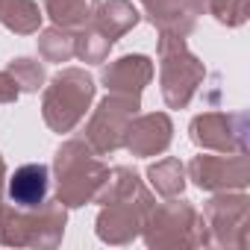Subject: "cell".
<instances>
[{
    "label": "cell",
    "mask_w": 250,
    "mask_h": 250,
    "mask_svg": "<svg viewBox=\"0 0 250 250\" xmlns=\"http://www.w3.org/2000/svg\"><path fill=\"white\" fill-rule=\"evenodd\" d=\"M44 9L62 30H85L97 12V0H44Z\"/></svg>",
    "instance_id": "16"
},
{
    "label": "cell",
    "mask_w": 250,
    "mask_h": 250,
    "mask_svg": "<svg viewBox=\"0 0 250 250\" xmlns=\"http://www.w3.org/2000/svg\"><path fill=\"white\" fill-rule=\"evenodd\" d=\"M39 53L47 62H68L74 56V36H68V30H62V27L44 30L39 39Z\"/></svg>",
    "instance_id": "19"
},
{
    "label": "cell",
    "mask_w": 250,
    "mask_h": 250,
    "mask_svg": "<svg viewBox=\"0 0 250 250\" xmlns=\"http://www.w3.org/2000/svg\"><path fill=\"white\" fill-rule=\"evenodd\" d=\"M6 71L12 74L18 91H39L44 85V68L33 59H15Z\"/></svg>",
    "instance_id": "20"
},
{
    "label": "cell",
    "mask_w": 250,
    "mask_h": 250,
    "mask_svg": "<svg viewBox=\"0 0 250 250\" xmlns=\"http://www.w3.org/2000/svg\"><path fill=\"white\" fill-rule=\"evenodd\" d=\"M97 153L74 139L65 142L56 153V188H59V203L62 206H83L88 200H94V194L100 191L103 180L109 177V168L103 162L94 159Z\"/></svg>",
    "instance_id": "2"
},
{
    "label": "cell",
    "mask_w": 250,
    "mask_h": 250,
    "mask_svg": "<svg viewBox=\"0 0 250 250\" xmlns=\"http://www.w3.org/2000/svg\"><path fill=\"white\" fill-rule=\"evenodd\" d=\"M171 133H174V127H171L168 115H162V112L142 115V118L130 121L121 147H127L136 156H156L171 145Z\"/></svg>",
    "instance_id": "11"
},
{
    "label": "cell",
    "mask_w": 250,
    "mask_h": 250,
    "mask_svg": "<svg viewBox=\"0 0 250 250\" xmlns=\"http://www.w3.org/2000/svg\"><path fill=\"white\" fill-rule=\"evenodd\" d=\"M206 71L200 59L186 47L183 36L162 33L159 39V83H162V97L171 109L188 106L194 97L197 85L203 83Z\"/></svg>",
    "instance_id": "3"
},
{
    "label": "cell",
    "mask_w": 250,
    "mask_h": 250,
    "mask_svg": "<svg viewBox=\"0 0 250 250\" xmlns=\"http://www.w3.org/2000/svg\"><path fill=\"white\" fill-rule=\"evenodd\" d=\"M191 142L215 153H247V115L206 112L191 121Z\"/></svg>",
    "instance_id": "8"
},
{
    "label": "cell",
    "mask_w": 250,
    "mask_h": 250,
    "mask_svg": "<svg viewBox=\"0 0 250 250\" xmlns=\"http://www.w3.org/2000/svg\"><path fill=\"white\" fill-rule=\"evenodd\" d=\"M6 177V165H3V159H0V180Z\"/></svg>",
    "instance_id": "25"
},
{
    "label": "cell",
    "mask_w": 250,
    "mask_h": 250,
    "mask_svg": "<svg viewBox=\"0 0 250 250\" xmlns=\"http://www.w3.org/2000/svg\"><path fill=\"white\" fill-rule=\"evenodd\" d=\"M97 203H103L97 215V235L109 244H127L139 235L145 227V218L150 212V197L130 168H115L103 180L100 191L94 194Z\"/></svg>",
    "instance_id": "1"
},
{
    "label": "cell",
    "mask_w": 250,
    "mask_h": 250,
    "mask_svg": "<svg viewBox=\"0 0 250 250\" xmlns=\"http://www.w3.org/2000/svg\"><path fill=\"white\" fill-rule=\"evenodd\" d=\"M203 227H206V221H203V215L194 212L191 203L174 200V203H165L159 209L150 206V212L145 218V241L150 247H162V244H183V247L209 244V235H206Z\"/></svg>",
    "instance_id": "6"
},
{
    "label": "cell",
    "mask_w": 250,
    "mask_h": 250,
    "mask_svg": "<svg viewBox=\"0 0 250 250\" xmlns=\"http://www.w3.org/2000/svg\"><path fill=\"white\" fill-rule=\"evenodd\" d=\"M18 97V85L9 71H0V103H12Z\"/></svg>",
    "instance_id": "23"
},
{
    "label": "cell",
    "mask_w": 250,
    "mask_h": 250,
    "mask_svg": "<svg viewBox=\"0 0 250 250\" xmlns=\"http://www.w3.org/2000/svg\"><path fill=\"white\" fill-rule=\"evenodd\" d=\"M188 177L203 191H232L250 183V162H247V153L194 156L188 165Z\"/></svg>",
    "instance_id": "10"
},
{
    "label": "cell",
    "mask_w": 250,
    "mask_h": 250,
    "mask_svg": "<svg viewBox=\"0 0 250 250\" xmlns=\"http://www.w3.org/2000/svg\"><path fill=\"white\" fill-rule=\"evenodd\" d=\"M50 171L44 165H21L9 177V197L15 209H39L47 203Z\"/></svg>",
    "instance_id": "13"
},
{
    "label": "cell",
    "mask_w": 250,
    "mask_h": 250,
    "mask_svg": "<svg viewBox=\"0 0 250 250\" xmlns=\"http://www.w3.org/2000/svg\"><path fill=\"white\" fill-rule=\"evenodd\" d=\"M188 6H191V12H194V15H197V12H209L212 0H188Z\"/></svg>",
    "instance_id": "24"
},
{
    "label": "cell",
    "mask_w": 250,
    "mask_h": 250,
    "mask_svg": "<svg viewBox=\"0 0 250 250\" xmlns=\"http://www.w3.org/2000/svg\"><path fill=\"white\" fill-rule=\"evenodd\" d=\"M139 112V97L136 94H109L100 100V106L94 109L88 127H85V145L103 156L112 153L124 145V133H127L130 121Z\"/></svg>",
    "instance_id": "7"
},
{
    "label": "cell",
    "mask_w": 250,
    "mask_h": 250,
    "mask_svg": "<svg viewBox=\"0 0 250 250\" xmlns=\"http://www.w3.org/2000/svg\"><path fill=\"white\" fill-rule=\"evenodd\" d=\"M147 177H150V186H153L162 197H177V194L183 191V186H186V168H183L180 159H174V156H168V159L150 165Z\"/></svg>",
    "instance_id": "18"
},
{
    "label": "cell",
    "mask_w": 250,
    "mask_h": 250,
    "mask_svg": "<svg viewBox=\"0 0 250 250\" xmlns=\"http://www.w3.org/2000/svg\"><path fill=\"white\" fill-rule=\"evenodd\" d=\"M109 47H112V42L103 39L97 30L83 33L80 39H74V56H80L85 62H103L109 56Z\"/></svg>",
    "instance_id": "21"
},
{
    "label": "cell",
    "mask_w": 250,
    "mask_h": 250,
    "mask_svg": "<svg viewBox=\"0 0 250 250\" xmlns=\"http://www.w3.org/2000/svg\"><path fill=\"white\" fill-rule=\"evenodd\" d=\"M91 21H94V30L115 44L124 33H130L139 24V9L130 3V0H109V3L97 6Z\"/></svg>",
    "instance_id": "15"
},
{
    "label": "cell",
    "mask_w": 250,
    "mask_h": 250,
    "mask_svg": "<svg viewBox=\"0 0 250 250\" xmlns=\"http://www.w3.org/2000/svg\"><path fill=\"white\" fill-rule=\"evenodd\" d=\"M247 218L250 203L244 194H221L206 203V224L212 229L209 244H227V247H244L247 244Z\"/></svg>",
    "instance_id": "9"
},
{
    "label": "cell",
    "mask_w": 250,
    "mask_h": 250,
    "mask_svg": "<svg viewBox=\"0 0 250 250\" xmlns=\"http://www.w3.org/2000/svg\"><path fill=\"white\" fill-rule=\"evenodd\" d=\"M150 77H153V65L142 53L121 56L118 62L103 68V85L115 94H136L139 97L145 91V85L150 83Z\"/></svg>",
    "instance_id": "12"
},
{
    "label": "cell",
    "mask_w": 250,
    "mask_h": 250,
    "mask_svg": "<svg viewBox=\"0 0 250 250\" xmlns=\"http://www.w3.org/2000/svg\"><path fill=\"white\" fill-rule=\"evenodd\" d=\"M0 24L21 36L36 33L42 24L39 3H33V0H0Z\"/></svg>",
    "instance_id": "17"
},
{
    "label": "cell",
    "mask_w": 250,
    "mask_h": 250,
    "mask_svg": "<svg viewBox=\"0 0 250 250\" xmlns=\"http://www.w3.org/2000/svg\"><path fill=\"white\" fill-rule=\"evenodd\" d=\"M0 212H3V197H0Z\"/></svg>",
    "instance_id": "26"
},
{
    "label": "cell",
    "mask_w": 250,
    "mask_h": 250,
    "mask_svg": "<svg viewBox=\"0 0 250 250\" xmlns=\"http://www.w3.org/2000/svg\"><path fill=\"white\" fill-rule=\"evenodd\" d=\"M209 12H212L221 24L238 27V24L247 21V0H212Z\"/></svg>",
    "instance_id": "22"
},
{
    "label": "cell",
    "mask_w": 250,
    "mask_h": 250,
    "mask_svg": "<svg viewBox=\"0 0 250 250\" xmlns=\"http://www.w3.org/2000/svg\"><path fill=\"white\" fill-rule=\"evenodd\" d=\"M94 97V80L80 68L56 74L44 91V121L53 133H71Z\"/></svg>",
    "instance_id": "4"
},
{
    "label": "cell",
    "mask_w": 250,
    "mask_h": 250,
    "mask_svg": "<svg viewBox=\"0 0 250 250\" xmlns=\"http://www.w3.org/2000/svg\"><path fill=\"white\" fill-rule=\"evenodd\" d=\"M65 232V206L44 203L39 209H6L0 212V244L53 247Z\"/></svg>",
    "instance_id": "5"
},
{
    "label": "cell",
    "mask_w": 250,
    "mask_h": 250,
    "mask_svg": "<svg viewBox=\"0 0 250 250\" xmlns=\"http://www.w3.org/2000/svg\"><path fill=\"white\" fill-rule=\"evenodd\" d=\"M142 6H145L150 24L159 27V33L186 39L194 30V12L186 0H142Z\"/></svg>",
    "instance_id": "14"
}]
</instances>
